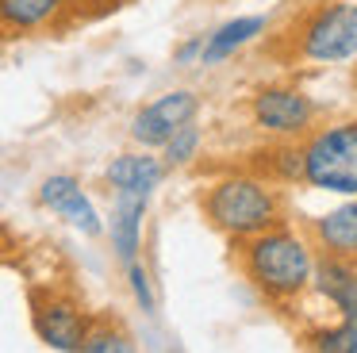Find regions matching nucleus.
I'll return each instance as SVG.
<instances>
[{
    "instance_id": "5",
    "label": "nucleus",
    "mask_w": 357,
    "mask_h": 353,
    "mask_svg": "<svg viewBox=\"0 0 357 353\" xmlns=\"http://www.w3.org/2000/svg\"><path fill=\"white\" fill-rule=\"evenodd\" d=\"M250 115L265 135L296 138L307 135L311 119H315V104L300 89H257L250 96Z\"/></svg>"
},
{
    "instance_id": "19",
    "label": "nucleus",
    "mask_w": 357,
    "mask_h": 353,
    "mask_svg": "<svg viewBox=\"0 0 357 353\" xmlns=\"http://www.w3.org/2000/svg\"><path fill=\"white\" fill-rule=\"evenodd\" d=\"M204 43H208V38L204 35H196V38H188L185 46H177V54H173V61H177V66H188V61H196V58H204Z\"/></svg>"
},
{
    "instance_id": "18",
    "label": "nucleus",
    "mask_w": 357,
    "mask_h": 353,
    "mask_svg": "<svg viewBox=\"0 0 357 353\" xmlns=\"http://www.w3.org/2000/svg\"><path fill=\"white\" fill-rule=\"evenodd\" d=\"M127 280H131V292H135V299H139V307H142L146 315H154L158 299H154V288H150L146 269H142L139 261H131V265H127Z\"/></svg>"
},
{
    "instance_id": "15",
    "label": "nucleus",
    "mask_w": 357,
    "mask_h": 353,
    "mask_svg": "<svg viewBox=\"0 0 357 353\" xmlns=\"http://www.w3.org/2000/svg\"><path fill=\"white\" fill-rule=\"evenodd\" d=\"M311 345L326 353H357V319H342L338 326H326L311 334Z\"/></svg>"
},
{
    "instance_id": "6",
    "label": "nucleus",
    "mask_w": 357,
    "mask_h": 353,
    "mask_svg": "<svg viewBox=\"0 0 357 353\" xmlns=\"http://www.w3.org/2000/svg\"><path fill=\"white\" fill-rule=\"evenodd\" d=\"M200 112V96L188 89H173L165 96H158L154 104H146L131 119V138L139 146H165L185 123H192V115Z\"/></svg>"
},
{
    "instance_id": "8",
    "label": "nucleus",
    "mask_w": 357,
    "mask_h": 353,
    "mask_svg": "<svg viewBox=\"0 0 357 353\" xmlns=\"http://www.w3.org/2000/svg\"><path fill=\"white\" fill-rule=\"evenodd\" d=\"M39 200L50 207V211H58L70 227H77L81 234H89V238H96L104 230V223H100V215H96V207H93V200L85 196V188L77 184V176H70V173H54V176H47V181L39 184Z\"/></svg>"
},
{
    "instance_id": "20",
    "label": "nucleus",
    "mask_w": 357,
    "mask_h": 353,
    "mask_svg": "<svg viewBox=\"0 0 357 353\" xmlns=\"http://www.w3.org/2000/svg\"><path fill=\"white\" fill-rule=\"evenodd\" d=\"M85 4H100V8H108V4H119V0H85Z\"/></svg>"
},
{
    "instance_id": "11",
    "label": "nucleus",
    "mask_w": 357,
    "mask_h": 353,
    "mask_svg": "<svg viewBox=\"0 0 357 353\" xmlns=\"http://www.w3.org/2000/svg\"><path fill=\"white\" fill-rule=\"evenodd\" d=\"M315 288L326 303H334L342 311V319H357V269L354 261L326 257L315 265Z\"/></svg>"
},
{
    "instance_id": "16",
    "label": "nucleus",
    "mask_w": 357,
    "mask_h": 353,
    "mask_svg": "<svg viewBox=\"0 0 357 353\" xmlns=\"http://www.w3.org/2000/svg\"><path fill=\"white\" fill-rule=\"evenodd\" d=\"M165 150V165H188V161L196 158V150H200V127H192V123H185V127L177 130V135L169 138V142L162 146Z\"/></svg>"
},
{
    "instance_id": "14",
    "label": "nucleus",
    "mask_w": 357,
    "mask_h": 353,
    "mask_svg": "<svg viewBox=\"0 0 357 353\" xmlns=\"http://www.w3.org/2000/svg\"><path fill=\"white\" fill-rule=\"evenodd\" d=\"M261 31H265V15H242V20L223 23V27H219L215 35H208V43H204L200 66H219V61H227L234 50H242L246 43H254Z\"/></svg>"
},
{
    "instance_id": "13",
    "label": "nucleus",
    "mask_w": 357,
    "mask_h": 353,
    "mask_svg": "<svg viewBox=\"0 0 357 353\" xmlns=\"http://www.w3.org/2000/svg\"><path fill=\"white\" fill-rule=\"evenodd\" d=\"M73 8V0H0V20L4 31H39L58 23Z\"/></svg>"
},
{
    "instance_id": "10",
    "label": "nucleus",
    "mask_w": 357,
    "mask_h": 353,
    "mask_svg": "<svg viewBox=\"0 0 357 353\" xmlns=\"http://www.w3.org/2000/svg\"><path fill=\"white\" fill-rule=\"evenodd\" d=\"M142 215H146V192H116V207H112V250L123 265L139 261L142 246Z\"/></svg>"
},
{
    "instance_id": "12",
    "label": "nucleus",
    "mask_w": 357,
    "mask_h": 353,
    "mask_svg": "<svg viewBox=\"0 0 357 353\" xmlns=\"http://www.w3.org/2000/svg\"><path fill=\"white\" fill-rule=\"evenodd\" d=\"M165 161H158V158H150V153H119L116 161L108 165V184L116 192H154L158 184H162V176H165Z\"/></svg>"
},
{
    "instance_id": "17",
    "label": "nucleus",
    "mask_w": 357,
    "mask_h": 353,
    "mask_svg": "<svg viewBox=\"0 0 357 353\" xmlns=\"http://www.w3.org/2000/svg\"><path fill=\"white\" fill-rule=\"evenodd\" d=\"M85 353H131V338L123 334V330H89L85 345H81Z\"/></svg>"
},
{
    "instance_id": "7",
    "label": "nucleus",
    "mask_w": 357,
    "mask_h": 353,
    "mask_svg": "<svg viewBox=\"0 0 357 353\" xmlns=\"http://www.w3.org/2000/svg\"><path fill=\"white\" fill-rule=\"evenodd\" d=\"M31 322H35V334L43 338V345L50 350H81L89 338V319L73 299L66 296H47V299H35V311H31Z\"/></svg>"
},
{
    "instance_id": "9",
    "label": "nucleus",
    "mask_w": 357,
    "mask_h": 353,
    "mask_svg": "<svg viewBox=\"0 0 357 353\" xmlns=\"http://www.w3.org/2000/svg\"><path fill=\"white\" fill-rule=\"evenodd\" d=\"M311 238L326 257H342L357 265V200L311 219Z\"/></svg>"
},
{
    "instance_id": "3",
    "label": "nucleus",
    "mask_w": 357,
    "mask_h": 353,
    "mask_svg": "<svg viewBox=\"0 0 357 353\" xmlns=\"http://www.w3.org/2000/svg\"><path fill=\"white\" fill-rule=\"evenodd\" d=\"M303 181L319 192L357 196V119L311 130L303 142Z\"/></svg>"
},
{
    "instance_id": "2",
    "label": "nucleus",
    "mask_w": 357,
    "mask_h": 353,
    "mask_svg": "<svg viewBox=\"0 0 357 353\" xmlns=\"http://www.w3.org/2000/svg\"><path fill=\"white\" fill-rule=\"evenodd\" d=\"M200 207L211 227L242 242L280 223V196L269 188V181L246 173L219 176L200 196Z\"/></svg>"
},
{
    "instance_id": "4",
    "label": "nucleus",
    "mask_w": 357,
    "mask_h": 353,
    "mask_svg": "<svg viewBox=\"0 0 357 353\" xmlns=\"http://www.w3.org/2000/svg\"><path fill=\"white\" fill-rule=\"evenodd\" d=\"M296 43L307 61H349L357 54V4L331 0L311 8L296 27Z\"/></svg>"
},
{
    "instance_id": "1",
    "label": "nucleus",
    "mask_w": 357,
    "mask_h": 353,
    "mask_svg": "<svg viewBox=\"0 0 357 353\" xmlns=\"http://www.w3.org/2000/svg\"><path fill=\"white\" fill-rule=\"evenodd\" d=\"M315 265L319 261L311 257V246L280 223L246 238L242 246V273L273 303H288L307 292V284H315Z\"/></svg>"
}]
</instances>
